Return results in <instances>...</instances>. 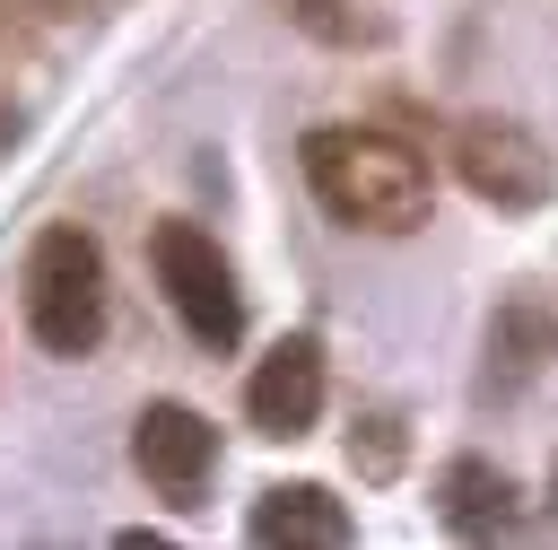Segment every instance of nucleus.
<instances>
[{
  "instance_id": "obj_13",
  "label": "nucleus",
  "mask_w": 558,
  "mask_h": 550,
  "mask_svg": "<svg viewBox=\"0 0 558 550\" xmlns=\"http://www.w3.org/2000/svg\"><path fill=\"white\" fill-rule=\"evenodd\" d=\"M0 35H9V9H0Z\"/></svg>"
},
{
  "instance_id": "obj_6",
  "label": "nucleus",
  "mask_w": 558,
  "mask_h": 550,
  "mask_svg": "<svg viewBox=\"0 0 558 550\" xmlns=\"http://www.w3.org/2000/svg\"><path fill=\"white\" fill-rule=\"evenodd\" d=\"M323 340L314 332H288L262 367H253V384H244V419L262 428V437H305L314 419H323Z\"/></svg>"
},
{
  "instance_id": "obj_10",
  "label": "nucleus",
  "mask_w": 558,
  "mask_h": 550,
  "mask_svg": "<svg viewBox=\"0 0 558 550\" xmlns=\"http://www.w3.org/2000/svg\"><path fill=\"white\" fill-rule=\"evenodd\" d=\"M288 17L323 44H384V17H357L349 0H288Z\"/></svg>"
},
{
  "instance_id": "obj_11",
  "label": "nucleus",
  "mask_w": 558,
  "mask_h": 550,
  "mask_svg": "<svg viewBox=\"0 0 558 550\" xmlns=\"http://www.w3.org/2000/svg\"><path fill=\"white\" fill-rule=\"evenodd\" d=\"M0 9H52V17H61V9H70V0H0Z\"/></svg>"
},
{
  "instance_id": "obj_14",
  "label": "nucleus",
  "mask_w": 558,
  "mask_h": 550,
  "mask_svg": "<svg viewBox=\"0 0 558 550\" xmlns=\"http://www.w3.org/2000/svg\"><path fill=\"white\" fill-rule=\"evenodd\" d=\"M549 489H558V471H549Z\"/></svg>"
},
{
  "instance_id": "obj_7",
  "label": "nucleus",
  "mask_w": 558,
  "mask_h": 550,
  "mask_svg": "<svg viewBox=\"0 0 558 550\" xmlns=\"http://www.w3.org/2000/svg\"><path fill=\"white\" fill-rule=\"evenodd\" d=\"M244 533L262 541V550H340V541H357V515H349V498H331L323 480H279V489H262L253 498V515H244Z\"/></svg>"
},
{
  "instance_id": "obj_2",
  "label": "nucleus",
  "mask_w": 558,
  "mask_h": 550,
  "mask_svg": "<svg viewBox=\"0 0 558 550\" xmlns=\"http://www.w3.org/2000/svg\"><path fill=\"white\" fill-rule=\"evenodd\" d=\"M105 314H113V297H105V244L87 227H70V218L44 227L26 244V332H35V349L87 358L105 340Z\"/></svg>"
},
{
  "instance_id": "obj_1",
  "label": "nucleus",
  "mask_w": 558,
  "mask_h": 550,
  "mask_svg": "<svg viewBox=\"0 0 558 550\" xmlns=\"http://www.w3.org/2000/svg\"><path fill=\"white\" fill-rule=\"evenodd\" d=\"M305 183L314 201L357 227V236H410L436 218V183H427V157L375 122H314L305 131Z\"/></svg>"
},
{
  "instance_id": "obj_5",
  "label": "nucleus",
  "mask_w": 558,
  "mask_h": 550,
  "mask_svg": "<svg viewBox=\"0 0 558 550\" xmlns=\"http://www.w3.org/2000/svg\"><path fill=\"white\" fill-rule=\"evenodd\" d=\"M131 463H140V480H148L174 515H192V506L209 498V471H218V428H209L192 402H148V410L131 419Z\"/></svg>"
},
{
  "instance_id": "obj_12",
  "label": "nucleus",
  "mask_w": 558,
  "mask_h": 550,
  "mask_svg": "<svg viewBox=\"0 0 558 550\" xmlns=\"http://www.w3.org/2000/svg\"><path fill=\"white\" fill-rule=\"evenodd\" d=\"M9 140H17V113H9V105H0V148H9Z\"/></svg>"
},
{
  "instance_id": "obj_8",
  "label": "nucleus",
  "mask_w": 558,
  "mask_h": 550,
  "mask_svg": "<svg viewBox=\"0 0 558 550\" xmlns=\"http://www.w3.org/2000/svg\"><path fill=\"white\" fill-rule=\"evenodd\" d=\"M436 515H445V533H462V541L514 533V480H506L488 454H453V463L436 471Z\"/></svg>"
},
{
  "instance_id": "obj_4",
  "label": "nucleus",
  "mask_w": 558,
  "mask_h": 550,
  "mask_svg": "<svg viewBox=\"0 0 558 550\" xmlns=\"http://www.w3.org/2000/svg\"><path fill=\"white\" fill-rule=\"evenodd\" d=\"M453 175L471 201L488 210H541L558 192V157L541 148V131H523L514 113H462L453 122Z\"/></svg>"
},
{
  "instance_id": "obj_9",
  "label": "nucleus",
  "mask_w": 558,
  "mask_h": 550,
  "mask_svg": "<svg viewBox=\"0 0 558 550\" xmlns=\"http://www.w3.org/2000/svg\"><path fill=\"white\" fill-rule=\"evenodd\" d=\"M401 454H410V445H401V419H392V410H366V419L349 428V463H357L366 480H392Z\"/></svg>"
},
{
  "instance_id": "obj_3",
  "label": "nucleus",
  "mask_w": 558,
  "mask_h": 550,
  "mask_svg": "<svg viewBox=\"0 0 558 550\" xmlns=\"http://www.w3.org/2000/svg\"><path fill=\"white\" fill-rule=\"evenodd\" d=\"M148 271H157L174 323L192 332V349L227 358V349L244 340V288H235V262L218 253L209 227H192V218H157V227H148Z\"/></svg>"
}]
</instances>
